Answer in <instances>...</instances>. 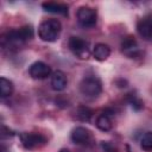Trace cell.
I'll use <instances>...</instances> for the list:
<instances>
[{
	"mask_svg": "<svg viewBox=\"0 0 152 152\" xmlns=\"http://www.w3.org/2000/svg\"><path fill=\"white\" fill-rule=\"evenodd\" d=\"M68 78L62 70H56L51 75V88L56 91H62L66 88Z\"/></svg>",
	"mask_w": 152,
	"mask_h": 152,
	"instance_id": "cell-10",
	"label": "cell"
},
{
	"mask_svg": "<svg viewBox=\"0 0 152 152\" xmlns=\"http://www.w3.org/2000/svg\"><path fill=\"white\" fill-rule=\"evenodd\" d=\"M14 90V86L12 83V81H10L6 77H0V95L2 99L8 97L12 95Z\"/></svg>",
	"mask_w": 152,
	"mask_h": 152,
	"instance_id": "cell-13",
	"label": "cell"
},
{
	"mask_svg": "<svg viewBox=\"0 0 152 152\" xmlns=\"http://www.w3.org/2000/svg\"><path fill=\"white\" fill-rule=\"evenodd\" d=\"M140 146L145 151H152V132H146L141 137Z\"/></svg>",
	"mask_w": 152,
	"mask_h": 152,
	"instance_id": "cell-18",
	"label": "cell"
},
{
	"mask_svg": "<svg viewBox=\"0 0 152 152\" xmlns=\"http://www.w3.org/2000/svg\"><path fill=\"white\" fill-rule=\"evenodd\" d=\"M0 152H7V148H6L4 145H1V147H0Z\"/></svg>",
	"mask_w": 152,
	"mask_h": 152,
	"instance_id": "cell-23",
	"label": "cell"
},
{
	"mask_svg": "<svg viewBox=\"0 0 152 152\" xmlns=\"http://www.w3.org/2000/svg\"><path fill=\"white\" fill-rule=\"evenodd\" d=\"M137 30L142 38L151 39L152 38V17L147 15L141 18L137 24Z\"/></svg>",
	"mask_w": 152,
	"mask_h": 152,
	"instance_id": "cell-9",
	"label": "cell"
},
{
	"mask_svg": "<svg viewBox=\"0 0 152 152\" xmlns=\"http://www.w3.org/2000/svg\"><path fill=\"white\" fill-rule=\"evenodd\" d=\"M127 102H128L129 106H131L134 110H137V112H139V110H141V109L144 108V102H142L141 99H140L139 96H137L133 91L129 93V94H127Z\"/></svg>",
	"mask_w": 152,
	"mask_h": 152,
	"instance_id": "cell-16",
	"label": "cell"
},
{
	"mask_svg": "<svg viewBox=\"0 0 152 152\" xmlns=\"http://www.w3.org/2000/svg\"><path fill=\"white\" fill-rule=\"evenodd\" d=\"M19 34L21 37V39L26 43L27 40H31L33 38V27L31 25H24L21 27L18 28Z\"/></svg>",
	"mask_w": 152,
	"mask_h": 152,
	"instance_id": "cell-17",
	"label": "cell"
},
{
	"mask_svg": "<svg viewBox=\"0 0 152 152\" xmlns=\"http://www.w3.org/2000/svg\"><path fill=\"white\" fill-rule=\"evenodd\" d=\"M59 152H70V151H69L68 148H61V150H59Z\"/></svg>",
	"mask_w": 152,
	"mask_h": 152,
	"instance_id": "cell-24",
	"label": "cell"
},
{
	"mask_svg": "<svg viewBox=\"0 0 152 152\" xmlns=\"http://www.w3.org/2000/svg\"><path fill=\"white\" fill-rule=\"evenodd\" d=\"M75 115H76L77 120H80L82 122H89L93 116V110L87 106H78L75 112Z\"/></svg>",
	"mask_w": 152,
	"mask_h": 152,
	"instance_id": "cell-14",
	"label": "cell"
},
{
	"mask_svg": "<svg viewBox=\"0 0 152 152\" xmlns=\"http://www.w3.org/2000/svg\"><path fill=\"white\" fill-rule=\"evenodd\" d=\"M110 55V48L104 43H97L93 49V56L96 61L103 62Z\"/></svg>",
	"mask_w": 152,
	"mask_h": 152,
	"instance_id": "cell-12",
	"label": "cell"
},
{
	"mask_svg": "<svg viewBox=\"0 0 152 152\" xmlns=\"http://www.w3.org/2000/svg\"><path fill=\"white\" fill-rule=\"evenodd\" d=\"M115 84L119 87V88H126L127 87V81L124 80V78H118L115 81Z\"/></svg>",
	"mask_w": 152,
	"mask_h": 152,
	"instance_id": "cell-21",
	"label": "cell"
},
{
	"mask_svg": "<svg viewBox=\"0 0 152 152\" xmlns=\"http://www.w3.org/2000/svg\"><path fill=\"white\" fill-rule=\"evenodd\" d=\"M28 74L33 80H45L52 75V71L46 63L42 61H37L30 65Z\"/></svg>",
	"mask_w": 152,
	"mask_h": 152,
	"instance_id": "cell-6",
	"label": "cell"
},
{
	"mask_svg": "<svg viewBox=\"0 0 152 152\" xmlns=\"http://www.w3.org/2000/svg\"><path fill=\"white\" fill-rule=\"evenodd\" d=\"M69 49L71 50V52L81 58V59H87L90 55V50H89V43L84 39H82L81 37H70L69 38Z\"/></svg>",
	"mask_w": 152,
	"mask_h": 152,
	"instance_id": "cell-3",
	"label": "cell"
},
{
	"mask_svg": "<svg viewBox=\"0 0 152 152\" xmlns=\"http://www.w3.org/2000/svg\"><path fill=\"white\" fill-rule=\"evenodd\" d=\"M77 21L78 24L84 27L89 28L96 25L97 21V13L93 7L89 6H82L77 11Z\"/></svg>",
	"mask_w": 152,
	"mask_h": 152,
	"instance_id": "cell-4",
	"label": "cell"
},
{
	"mask_svg": "<svg viewBox=\"0 0 152 152\" xmlns=\"http://www.w3.org/2000/svg\"><path fill=\"white\" fill-rule=\"evenodd\" d=\"M62 32V24L58 19H46L38 26V36L44 42H56Z\"/></svg>",
	"mask_w": 152,
	"mask_h": 152,
	"instance_id": "cell-1",
	"label": "cell"
},
{
	"mask_svg": "<svg viewBox=\"0 0 152 152\" xmlns=\"http://www.w3.org/2000/svg\"><path fill=\"white\" fill-rule=\"evenodd\" d=\"M121 50L122 52L129 58H137L141 55V51L138 46V43L133 36H127L121 42Z\"/></svg>",
	"mask_w": 152,
	"mask_h": 152,
	"instance_id": "cell-7",
	"label": "cell"
},
{
	"mask_svg": "<svg viewBox=\"0 0 152 152\" xmlns=\"http://www.w3.org/2000/svg\"><path fill=\"white\" fill-rule=\"evenodd\" d=\"M14 135V132L12 129H10L8 127H6L5 125H1V138L6 139V138H11Z\"/></svg>",
	"mask_w": 152,
	"mask_h": 152,
	"instance_id": "cell-19",
	"label": "cell"
},
{
	"mask_svg": "<svg viewBox=\"0 0 152 152\" xmlns=\"http://www.w3.org/2000/svg\"><path fill=\"white\" fill-rule=\"evenodd\" d=\"M101 146H102V148L104 150V152H116V150H115V147L113 146V145H110L109 142H102L101 144Z\"/></svg>",
	"mask_w": 152,
	"mask_h": 152,
	"instance_id": "cell-20",
	"label": "cell"
},
{
	"mask_svg": "<svg viewBox=\"0 0 152 152\" xmlns=\"http://www.w3.org/2000/svg\"><path fill=\"white\" fill-rule=\"evenodd\" d=\"M20 141L26 150H33L37 147H42L46 144V138L40 133H28L23 132L20 134Z\"/></svg>",
	"mask_w": 152,
	"mask_h": 152,
	"instance_id": "cell-5",
	"label": "cell"
},
{
	"mask_svg": "<svg viewBox=\"0 0 152 152\" xmlns=\"http://www.w3.org/2000/svg\"><path fill=\"white\" fill-rule=\"evenodd\" d=\"M112 120L108 115H106L104 113L100 114L96 119V127L100 129V131H103V132H108L112 129Z\"/></svg>",
	"mask_w": 152,
	"mask_h": 152,
	"instance_id": "cell-15",
	"label": "cell"
},
{
	"mask_svg": "<svg viewBox=\"0 0 152 152\" xmlns=\"http://www.w3.org/2000/svg\"><path fill=\"white\" fill-rule=\"evenodd\" d=\"M80 91L88 99H96L102 91V83L96 76L84 77L80 83Z\"/></svg>",
	"mask_w": 152,
	"mask_h": 152,
	"instance_id": "cell-2",
	"label": "cell"
},
{
	"mask_svg": "<svg viewBox=\"0 0 152 152\" xmlns=\"http://www.w3.org/2000/svg\"><path fill=\"white\" fill-rule=\"evenodd\" d=\"M64 97H58V99H56V103H57V106H59V107H66L68 106V101L66 100H63Z\"/></svg>",
	"mask_w": 152,
	"mask_h": 152,
	"instance_id": "cell-22",
	"label": "cell"
},
{
	"mask_svg": "<svg viewBox=\"0 0 152 152\" xmlns=\"http://www.w3.org/2000/svg\"><path fill=\"white\" fill-rule=\"evenodd\" d=\"M42 7L45 12H49V13H53V14H61L63 17H68V6L64 5V4H58V2H51V1H48V2H43L42 4Z\"/></svg>",
	"mask_w": 152,
	"mask_h": 152,
	"instance_id": "cell-11",
	"label": "cell"
},
{
	"mask_svg": "<svg viewBox=\"0 0 152 152\" xmlns=\"http://www.w3.org/2000/svg\"><path fill=\"white\" fill-rule=\"evenodd\" d=\"M70 138H71L72 142L77 144V145H87V144H89L91 141L93 134L88 128L78 126V127H75L71 131Z\"/></svg>",
	"mask_w": 152,
	"mask_h": 152,
	"instance_id": "cell-8",
	"label": "cell"
}]
</instances>
